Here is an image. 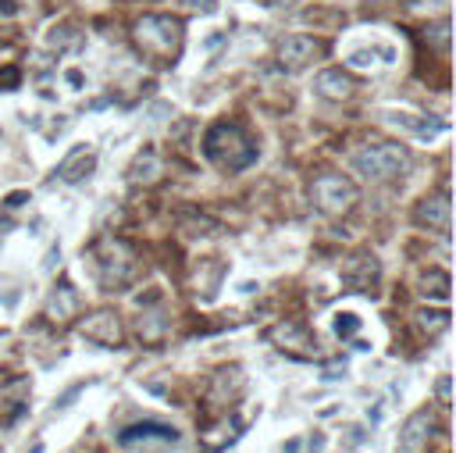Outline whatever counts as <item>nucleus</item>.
I'll return each instance as SVG.
<instances>
[{
  "mask_svg": "<svg viewBox=\"0 0 456 453\" xmlns=\"http://www.w3.org/2000/svg\"><path fill=\"white\" fill-rule=\"evenodd\" d=\"M178 443V429L161 425V421H139V425H129L118 432V446L125 450H164Z\"/></svg>",
  "mask_w": 456,
  "mask_h": 453,
  "instance_id": "423d86ee",
  "label": "nucleus"
},
{
  "mask_svg": "<svg viewBox=\"0 0 456 453\" xmlns=\"http://www.w3.org/2000/svg\"><path fill=\"white\" fill-rule=\"evenodd\" d=\"M136 43L168 61V57H178V47H182V22L178 18H168V15H146L136 22Z\"/></svg>",
  "mask_w": 456,
  "mask_h": 453,
  "instance_id": "f03ea898",
  "label": "nucleus"
},
{
  "mask_svg": "<svg viewBox=\"0 0 456 453\" xmlns=\"http://www.w3.org/2000/svg\"><path fill=\"white\" fill-rule=\"evenodd\" d=\"M82 332H86V339H93L100 346H118L121 343V328H118V318L111 311H100L89 321H82Z\"/></svg>",
  "mask_w": 456,
  "mask_h": 453,
  "instance_id": "9b49d317",
  "label": "nucleus"
},
{
  "mask_svg": "<svg viewBox=\"0 0 456 453\" xmlns=\"http://www.w3.org/2000/svg\"><path fill=\"white\" fill-rule=\"evenodd\" d=\"M239 429H242V421H239V417H221L218 425H210L207 432H200V443H203L207 453H221L228 443H235Z\"/></svg>",
  "mask_w": 456,
  "mask_h": 453,
  "instance_id": "2eb2a0df",
  "label": "nucleus"
},
{
  "mask_svg": "<svg viewBox=\"0 0 456 453\" xmlns=\"http://www.w3.org/2000/svg\"><path fill=\"white\" fill-rule=\"evenodd\" d=\"M18 79H22V72H18V68L0 72V89H15V86H18Z\"/></svg>",
  "mask_w": 456,
  "mask_h": 453,
  "instance_id": "5701e85b",
  "label": "nucleus"
},
{
  "mask_svg": "<svg viewBox=\"0 0 456 453\" xmlns=\"http://www.w3.org/2000/svg\"><path fill=\"white\" fill-rule=\"evenodd\" d=\"M375 57H378V50H356V54L349 57V65H353V68H371Z\"/></svg>",
  "mask_w": 456,
  "mask_h": 453,
  "instance_id": "4be33fe9",
  "label": "nucleus"
},
{
  "mask_svg": "<svg viewBox=\"0 0 456 453\" xmlns=\"http://www.w3.org/2000/svg\"><path fill=\"white\" fill-rule=\"evenodd\" d=\"M414 222L417 225H428L435 232H449V193H435V197H424L414 207Z\"/></svg>",
  "mask_w": 456,
  "mask_h": 453,
  "instance_id": "9d476101",
  "label": "nucleus"
},
{
  "mask_svg": "<svg viewBox=\"0 0 456 453\" xmlns=\"http://www.w3.org/2000/svg\"><path fill=\"white\" fill-rule=\"evenodd\" d=\"M182 229H186L189 236H218L221 225L214 218L200 215V210H182Z\"/></svg>",
  "mask_w": 456,
  "mask_h": 453,
  "instance_id": "a211bd4d",
  "label": "nucleus"
},
{
  "mask_svg": "<svg viewBox=\"0 0 456 453\" xmlns=\"http://www.w3.org/2000/svg\"><path fill=\"white\" fill-rule=\"evenodd\" d=\"M343 279L349 289H371L378 282V261L368 257V254H360V257H349L346 268H343Z\"/></svg>",
  "mask_w": 456,
  "mask_h": 453,
  "instance_id": "f8f14e48",
  "label": "nucleus"
},
{
  "mask_svg": "<svg viewBox=\"0 0 456 453\" xmlns=\"http://www.w3.org/2000/svg\"><path fill=\"white\" fill-rule=\"evenodd\" d=\"M314 89H317L324 100H346V97L353 93V79H349L343 68H324V72H317Z\"/></svg>",
  "mask_w": 456,
  "mask_h": 453,
  "instance_id": "ddd939ff",
  "label": "nucleus"
},
{
  "mask_svg": "<svg viewBox=\"0 0 456 453\" xmlns=\"http://www.w3.org/2000/svg\"><path fill=\"white\" fill-rule=\"evenodd\" d=\"M310 197L324 215H343V210H349L356 204V186L343 175H321V178H314Z\"/></svg>",
  "mask_w": 456,
  "mask_h": 453,
  "instance_id": "39448f33",
  "label": "nucleus"
},
{
  "mask_svg": "<svg viewBox=\"0 0 456 453\" xmlns=\"http://www.w3.org/2000/svg\"><path fill=\"white\" fill-rule=\"evenodd\" d=\"M186 4H189V8H200L203 15H214V11H218L214 0H186Z\"/></svg>",
  "mask_w": 456,
  "mask_h": 453,
  "instance_id": "b1692460",
  "label": "nucleus"
},
{
  "mask_svg": "<svg viewBox=\"0 0 456 453\" xmlns=\"http://www.w3.org/2000/svg\"><path fill=\"white\" fill-rule=\"evenodd\" d=\"M203 154L207 161H214L221 171H242L257 161V146L250 143V136L232 122H218L203 139Z\"/></svg>",
  "mask_w": 456,
  "mask_h": 453,
  "instance_id": "f257e3e1",
  "label": "nucleus"
},
{
  "mask_svg": "<svg viewBox=\"0 0 456 453\" xmlns=\"http://www.w3.org/2000/svg\"><path fill=\"white\" fill-rule=\"evenodd\" d=\"M317 54H321V43H317L314 36H289V40L278 47V61H282V68L299 72V68H307Z\"/></svg>",
  "mask_w": 456,
  "mask_h": 453,
  "instance_id": "6e6552de",
  "label": "nucleus"
},
{
  "mask_svg": "<svg viewBox=\"0 0 456 453\" xmlns=\"http://www.w3.org/2000/svg\"><path fill=\"white\" fill-rule=\"evenodd\" d=\"M432 429H435V417L428 410H417L400 432V453H424L432 439Z\"/></svg>",
  "mask_w": 456,
  "mask_h": 453,
  "instance_id": "1a4fd4ad",
  "label": "nucleus"
},
{
  "mask_svg": "<svg viewBox=\"0 0 456 453\" xmlns=\"http://www.w3.org/2000/svg\"><path fill=\"white\" fill-rule=\"evenodd\" d=\"M93 261H97V275L107 289L114 286H125L136 271V250L125 243V239H114V236H104L100 243L93 247Z\"/></svg>",
  "mask_w": 456,
  "mask_h": 453,
  "instance_id": "7ed1b4c3",
  "label": "nucleus"
},
{
  "mask_svg": "<svg viewBox=\"0 0 456 453\" xmlns=\"http://www.w3.org/2000/svg\"><path fill=\"white\" fill-rule=\"evenodd\" d=\"M25 200H29V193H11V197H8V207H22Z\"/></svg>",
  "mask_w": 456,
  "mask_h": 453,
  "instance_id": "a878e982",
  "label": "nucleus"
},
{
  "mask_svg": "<svg viewBox=\"0 0 456 453\" xmlns=\"http://www.w3.org/2000/svg\"><path fill=\"white\" fill-rule=\"evenodd\" d=\"M267 339L275 343L282 353L296 357V360H310L317 353V339L310 336V328L307 325H299V321H282L267 332Z\"/></svg>",
  "mask_w": 456,
  "mask_h": 453,
  "instance_id": "0eeeda50",
  "label": "nucleus"
},
{
  "mask_svg": "<svg viewBox=\"0 0 456 453\" xmlns=\"http://www.w3.org/2000/svg\"><path fill=\"white\" fill-rule=\"evenodd\" d=\"M93 164H97V154H93V150H89L86 143H79V146L72 150V154L57 164V175L65 178V183H79L82 175L93 171Z\"/></svg>",
  "mask_w": 456,
  "mask_h": 453,
  "instance_id": "4468645a",
  "label": "nucleus"
},
{
  "mask_svg": "<svg viewBox=\"0 0 456 453\" xmlns=\"http://www.w3.org/2000/svg\"><path fill=\"white\" fill-rule=\"evenodd\" d=\"M68 82H72V86H82V75H79V72L72 68V72H68Z\"/></svg>",
  "mask_w": 456,
  "mask_h": 453,
  "instance_id": "bb28decb",
  "label": "nucleus"
},
{
  "mask_svg": "<svg viewBox=\"0 0 456 453\" xmlns=\"http://www.w3.org/2000/svg\"><path fill=\"white\" fill-rule=\"evenodd\" d=\"M157 175H161V158L154 154V150H143V154L132 161V168H129L132 183H154Z\"/></svg>",
  "mask_w": 456,
  "mask_h": 453,
  "instance_id": "dca6fc26",
  "label": "nucleus"
},
{
  "mask_svg": "<svg viewBox=\"0 0 456 453\" xmlns=\"http://www.w3.org/2000/svg\"><path fill=\"white\" fill-rule=\"evenodd\" d=\"M75 307H79V296H75V289H72V286H61V289L50 296V307H47V314H50L54 321H65V318H72V314H75Z\"/></svg>",
  "mask_w": 456,
  "mask_h": 453,
  "instance_id": "f3484780",
  "label": "nucleus"
},
{
  "mask_svg": "<svg viewBox=\"0 0 456 453\" xmlns=\"http://www.w3.org/2000/svg\"><path fill=\"white\" fill-rule=\"evenodd\" d=\"M264 4H267V8H285L289 0H264Z\"/></svg>",
  "mask_w": 456,
  "mask_h": 453,
  "instance_id": "cd10ccee",
  "label": "nucleus"
},
{
  "mask_svg": "<svg viewBox=\"0 0 456 453\" xmlns=\"http://www.w3.org/2000/svg\"><path fill=\"white\" fill-rule=\"evenodd\" d=\"M356 328H360V318H356V314H339V318H336V336L346 339V336H353Z\"/></svg>",
  "mask_w": 456,
  "mask_h": 453,
  "instance_id": "412c9836",
  "label": "nucleus"
},
{
  "mask_svg": "<svg viewBox=\"0 0 456 453\" xmlns=\"http://www.w3.org/2000/svg\"><path fill=\"white\" fill-rule=\"evenodd\" d=\"M417 325H420L424 332H446V328H449V314H446V311H420V314H417Z\"/></svg>",
  "mask_w": 456,
  "mask_h": 453,
  "instance_id": "aec40b11",
  "label": "nucleus"
},
{
  "mask_svg": "<svg viewBox=\"0 0 456 453\" xmlns=\"http://www.w3.org/2000/svg\"><path fill=\"white\" fill-rule=\"evenodd\" d=\"M353 168L360 175L371 178H400L410 168V154L400 143H378V146H363L353 154Z\"/></svg>",
  "mask_w": 456,
  "mask_h": 453,
  "instance_id": "20e7f679",
  "label": "nucleus"
},
{
  "mask_svg": "<svg viewBox=\"0 0 456 453\" xmlns=\"http://www.w3.org/2000/svg\"><path fill=\"white\" fill-rule=\"evenodd\" d=\"M439 404H442V407H449V375H442V378H439Z\"/></svg>",
  "mask_w": 456,
  "mask_h": 453,
  "instance_id": "393cba45",
  "label": "nucleus"
},
{
  "mask_svg": "<svg viewBox=\"0 0 456 453\" xmlns=\"http://www.w3.org/2000/svg\"><path fill=\"white\" fill-rule=\"evenodd\" d=\"M420 293L435 296V300H446L449 296V275H446V271H428L424 282H420Z\"/></svg>",
  "mask_w": 456,
  "mask_h": 453,
  "instance_id": "6ab92c4d",
  "label": "nucleus"
}]
</instances>
